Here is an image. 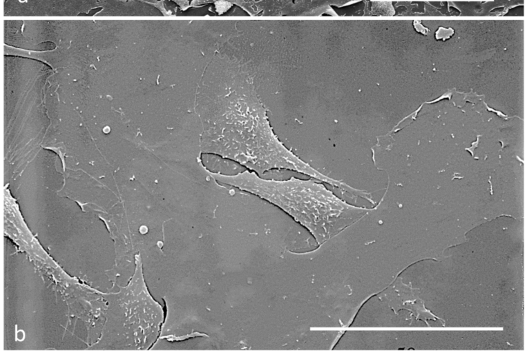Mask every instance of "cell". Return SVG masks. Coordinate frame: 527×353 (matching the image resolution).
I'll use <instances>...</instances> for the list:
<instances>
[{
	"label": "cell",
	"mask_w": 527,
	"mask_h": 353,
	"mask_svg": "<svg viewBox=\"0 0 527 353\" xmlns=\"http://www.w3.org/2000/svg\"><path fill=\"white\" fill-rule=\"evenodd\" d=\"M202 126L201 154L233 161L262 176L288 170L336 187L338 179L315 169L287 148L275 134L252 78L246 73L203 79L195 97Z\"/></svg>",
	"instance_id": "6da1fadb"
},
{
	"label": "cell",
	"mask_w": 527,
	"mask_h": 353,
	"mask_svg": "<svg viewBox=\"0 0 527 353\" xmlns=\"http://www.w3.org/2000/svg\"><path fill=\"white\" fill-rule=\"evenodd\" d=\"M199 164L215 182L249 192L278 207L305 228L319 247L374 209L343 200L315 179H267L249 170L230 175L211 171L202 161Z\"/></svg>",
	"instance_id": "7a4b0ae2"
},
{
	"label": "cell",
	"mask_w": 527,
	"mask_h": 353,
	"mask_svg": "<svg viewBox=\"0 0 527 353\" xmlns=\"http://www.w3.org/2000/svg\"><path fill=\"white\" fill-rule=\"evenodd\" d=\"M214 3L215 7L220 6V9L218 12L223 10L226 12L233 5L236 4L242 8H243L244 3L242 0H193L190 3L191 7H197L201 5H205L207 3Z\"/></svg>",
	"instance_id": "3957f363"
},
{
	"label": "cell",
	"mask_w": 527,
	"mask_h": 353,
	"mask_svg": "<svg viewBox=\"0 0 527 353\" xmlns=\"http://www.w3.org/2000/svg\"><path fill=\"white\" fill-rule=\"evenodd\" d=\"M175 2L180 8L181 10L184 11L187 10L190 6V3L188 0H171Z\"/></svg>",
	"instance_id": "277c9868"
}]
</instances>
